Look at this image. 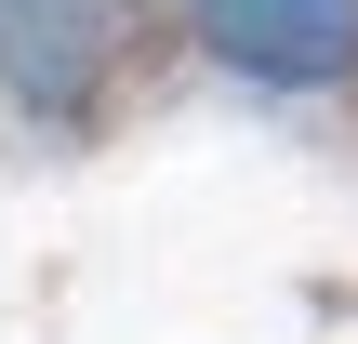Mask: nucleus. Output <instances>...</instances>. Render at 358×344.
Here are the masks:
<instances>
[{"label":"nucleus","mask_w":358,"mask_h":344,"mask_svg":"<svg viewBox=\"0 0 358 344\" xmlns=\"http://www.w3.org/2000/svg\"><path fill=\"white\" fill-rule=\"evenodd\" d=\"M133 13L120 0H0V119L40 146H93L133 93Z\"/></svg>","instance_id":"1"},{"label":"nucleus","mask_w":358,"mask_h":344,"mask_svg":"<svg viewBox=\"0 0 358 344\" xmlns=\"http://www.w3.org/2000/svg\"><path fill=\"white\" fill-rule=\"evenodd\" d=\"M120 13H133V40H146V27H173V0H120Z\"/></svg>","instance_id":"3"},{"label":"nucleus","mask_w":358,"mask_h":344,"mask_svg":"<svg viewBox=\"0 0 358 344\" xmlns=\"http://www.w3.org/2000/svg\"><path fill=\"white\" fill-rule=\"evenodd\" d=\"M173 40L252 106H358V0H173Z\"/></svg>","instance_id":"2"}]
</instances>
